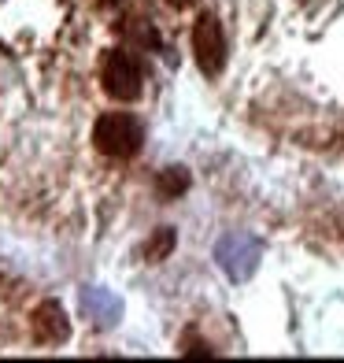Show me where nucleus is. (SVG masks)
<instances>
[{"mask_svg":"<svg viewBox=\"0 0 344 363\" xmlns=\"http://www.w3.org/2000/svg\"><path fill=\"white\" fill-rule=\"evenodd\" d=\"M93 145L111 160H130V156H137L141 145H144V126L126 111H108L93 126Z\"/></svg>","mask_w":344,"mask_h":363,"instance_id":"1","label":"nucleus"},{"mask_svg":"<svg viewBox=\"0 0 344 363\" xmlns=\"http://www.w3.org/2000/svg\"><path fill=\"white\" fill-rule=\"evenodd\" d=\"M101 82H104V93L111 101H137L141 89H144V71H141V60L130 56V52H111L104 60V71H101Z\"/></svg>","mask_w":344,"mask_h":363,"instance_id":"2","label":"nucleus"},{"mask_svg":"<svg viewBox=\"0 0 344 363\" xmlns=\"http://www.w3.org/2000/svg\"><path fill=\"white\" fill-rule=\"evenodd\" d=\"M193 52H196V67L207 78H215L226 67V34H222V23L211 11H204L193 26Z\"/></svg>","mask_w":344,"mask_h":363,"instance_id":"3","label":"nucleus"},{"mask_svg":"<svg viewBox=\"0 0 344 363\" xmlns=\"http://www.w3.org/2000/svg\"><path fill=\"white\" fill-rule=\"evenodd\" d=\"M30 330H34V337L41 345H59L63 337L71 334V326H67V315H63V308L56 301H45L38 311H34V319H30Z\"/></svg>","mask_w":344,"mask_h":363,"instance_id":"4","label":"nucleus"},{"mask_svg":"<svg viewBox=\"0 0 344 363\" xmlns=\"http://www.w3.org/2000/svg\"><path fill=\"white\" fill-rule=\"evenodd\" d=\"M156 189H159V196H178V193H185L189 189V174H185V167H167V171H159V178H156Z\"/></svg>","mask_w":344,"mask_h":363,"instance_id":"5","label":"nucleus"},{"mask_svg":"<svg viewBox=\"0 0 344 363\" xmlns=\"http://www.w3.org/2000/svg\"><path fill=\"white\" fill-rule=\"evenodd\" d=\"M171 249H174V230H171V226H159V230H156V238L144 245V256H149L152 263H159Z\"/></svg>","mask_w":344,"mask_h":363,"instance_id":"6","label":"nucleus"},{"mask_svg":"<svg viewBox=\"0 0 344 363\" xmlns=\"http://www.w3.org/2000/svg\"><path fill=\"white\" fill-rule=\"evenodd\" d=\"M182 356H215V349H211V345H204V341H193L189 349H182Z\"/></svg>","mask_w":344,"mask_h":363,"instance_id":"7","label":"nucleus"},{"mask_svg":"<svg viewBox=\"0 0 344 363\" xmlns=\"http://www.w3.org/2000/svg\"><path fill=\"white\" fill-rule=\"evenodd\" d=\"M171 8H189V4H196V0H167Z\"/></svg>","mask_w":344,"mask_h":363,"instance_id":"8","label":"nucleus"}]
</instances>
